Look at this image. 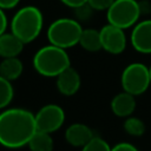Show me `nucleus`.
<instances>
[{"label":"nucleus","instance_id":"obj_14","mask_svg":"<svg viewBox=\"0 0 151 151\" xmlns=\"http://www.w3.org/2000/svg\"><path fill=\"white\" fill-rule=\"evenodd\" d=\"M24 72L22 61L18 57L5 58L0 63V76L9 81L17 80Z\"/></svg>","mask_w":151,"mask_h":151},{"label":"nucleus","instance_id":"obj_16","mask_svg":"<svg viewBox=\"0 0 151 151\" xmlns=\"http://www.w3.org/2000/svg\"><path fill=\"white\" fill-rule=\"evenodd\" d=\"M31 151H53V138L51 133L37 130L27 144Z\"/></svg>","mask_w":151,"mask_h":151},{"label":"nucleus","instance_id":"obj_13","mask_svg":"<svg viewBox=\"0 0 151 151\" xmlns=\"http://www.w3.org/2000/svg\"><path fill=\"white\" fill-rule=\"evenodd\" d=\"M24 46L25 44L12 32H5L0 35V57L2 59L18 57L22 52Z\"/></svg>","mask_w":151,"mask_h":151},{"label":"nucleus","instance_id":"obj_25","mask_svg":"<svg viewBox=\"0 0 151 151\" xmlns=\"http://www.w3.org/2000/svg\"><path fill=\"white\" fill-rule=\"evenodd\" d=\"M65 6H67V7H71L72 9L73 8H76V7H78V6H81V5H84V4H86L87 2V0H60Z\"/></svg>","mask_w":151,"mask_h":151},{"label":"nucleus","instance_id":"obj_6","mask_svg":"<svg viewBox=\"0 0 151 151\" xmlns=\"http://www.w3.org/2000/svg\"><path fill=\"white\" fill-rule=\"evenodd\" d=\"M142 15L139 1L137 0H114L106 11L107 22L119 28L133 27Z\"/></svg>","mask_w":151,"mask_h":151},{"label":"nucleus","instance_id":"obj_23","mask_svg":"<svg viewBox=\"0 0 151 151\" xmlns=\"http://www.w3.org/2000/svg\"><path fill=\"white\" fill-rule=\"evenodd\" d=\"M7 26H8V19L5 14V9L0 7V35L6 32Z\"/></svg>","mask_w":151,"mask_h":151},{"label":"nucleus","instance_id":"obj_21","mask_svg":"<svg viewBox=\"0 0 151 151\" xmlns=\"http://www.w3.org/2000/svg\"><path fill=\"white\" fill-rule=\"evenodd\" d=\"M87 2L94 11H107L114 0H87Z\"/></svg>","mask_w":151,"mask_h":151},{"label":"nucleus","instance_id":"obj_3","mask_svg":"<svg viewBox=\"0 0 151 151\" xmlns=\"http://www.w3.org/2000/svg\"><path fill=\"white\" fill-rule=\"evenodd\" d=\"M32 64L40 76L57 78L63 71L71 66V60L65 48L48 44L34 53Z\"/></svg>","mask_w":151,"mask_h":151},{"label":"nucleus","instance_id":"obj_10","mask_svg":"<svg viewBox=\"0 0 151 151\" xmlns=\"http://www.w3.org/2000/svg\"><path fill=\"white\" fill-rule=\"evenodd\" d=\"M55 85L58 91L63 96H67V97L73 96L80 88V85H81L80 74L76 68L70 66L57 77Z\"/></svg>","mask_w":151,"mask_h":151},{"label":"nucleus","instance_id":"obj_19","mask_svg":"<svg viewBox=\"0 0 151 151\" xmlns=\"http://www.w3.org/2000/svg\"><path fill=\"white\" fill-rule=\"evenodd\" d=\"M110 144L101 137L94 136L87 144H85L80 151H111Z\"/></svg>","mask_w":151,"mask_h":151},{"label":"nucleus","instance_id":"obj_9","mask_svg":"<svg viewBox=\"0 0 151 151\" xmlns=\"http://www.w3.org/2000/svg\"><path fill=\"white\" fill-rule=\"evenodd\" d=\"M133 50L142 54H151V19L138 21L130 34Z\"/></svg>","mask_w":151,"mask_h":151},{"label":"nucleus","instance_id":"obj_1","mask_svg":"<svg viewBox=\"0 0 151 151\" xmlns=\"http://www.w3.org/2000/svg\"><path fill=\"white\" fill-rule=\"evenodd\" d=\"M37 131L35 114L22 107H9L0 113V145L6 149L27 146Z\"/></svg>","mask_w":151,"mask_h":151},{"label":"nucleus","instance_id":"obj_24","mask_svg":"<svg viewBox=\"0 0 151 151\" xmlns=\"http://www.w3.org/2000/svg\"><path fill=\"white\" fill-rule=\"evenodd\" d=\"M20 0H0V7L2 9H12L19 5Z\"/></svg>","mask_w":151,"mask_h":151},{"label":"nucleus","instance_id":"obj_26","mask_svg":"<svg viewBox=\"0 0 151 151\" xmlns=\"http://www.w3.org/2000/svg\"><path fill=\"white\" fill-rule=\"evenodd\" d=\"M149 68H150V78H151V65L149 66Z\"/></svg>","mask_w":151,"mask_h":151},{"label":"nucleus","instance_id":"obj_15","mask_svg":"<svg viewBox=\"0 0 151 151\" xmlns=\"http://www.w3.org/2000/svg\"><path fill=\"white\" fill-rule=\"evenodd\" d=\"M79 45L87 52H98L103 50L100 31L94 28H84L79 39Z\"/></svg>","mask_w":151,"mask_h":151},{"label":"nucleus","instance_id":"obj_18","mask_svg":"<svg viewBox=\"0 0 151 151\" xmlns=\"http://www.w3.org/2000/svg\"><path fill=\"white\" fill-rule=\"evenodd\" d=\"M14 97L12 81L0 76V110H5Z\"/></svg>","mask_w":151,"mask_h":151},{"label":"nucleus","instance_id":"obj_12","mask_svg":"<svg viewBox=\"0 0 151 151\" xmlns=\"http://www.w3.org/2000/svg\"><path fill=\"white\" fill-rule=\"evenodd\" d=\"M137 106L136 97L131 93H127L125 91L117 93L110 103L111 111L114 116L119 118H127L132 116Z\"/></svg>","mask_w":151,"mask_h":151},{"label":"nucleus","instance_id":"obj_8","mask_svg":"<svg viewBox=\"0 0 151 151\" xmlns=\"http://www.w3.org/2000/svg\"><path fill=\"white\" fill-rule=\"evenodd\" d=\"M99 31L101 38V47L105 52L117 55L125 51L127 45V38L124 32L125 29L107 22V25L103 26Z\"/></svg>","mask_w":151,"mask_h":151},{"label":"nucleus","instance_id":"obj_4","mask_svg":"<svg viewBox=\"0 0 151 151\" xmlns=\"http://www.w3.org/2000/svg\"><path fill=\"white\" fill-rule=\"evenodd\" d=\"M83 29L77 19L59 18L50 24L47 28V40L50 44L66 50L79 45Z\"/></svg>","mask_w":151,"mask_h":151},{"label":"nucleus","instance_id":"obj_2","mask_svg":"<svg viewBox=\"0 0 151 151\" xmlns=\"http://www.w3.org/2000/svg\"><path fill=\"white\" fill-rule=\"evenodd\" d=\"M44 17L41 11L32 5L24 6L17 11L9 22V28L25 45L34 41L41 33Z\"/></svg>","mask_w":151,"mask_h":151},{"label":"nucleus","instance_id":"obj_22","mask_svg":"<svg viewBox=\"0 0 151 151\" xmlns=\"http://www.w3.org/2000/svg\"><path fill=\"white\" fill-rule=\"evenodd\" d=\"M111 151H139L137 146L127 142H120L111 147Z\"/></svg>","mask_w":151,"mask_h":151},{"label":"nucleus","instance_id":"obj_7","mask_svg":"<svg viewBox=\"0 0 151 151\" xmlns=\"http://www.w3.org/2000/svg\"><path fill=\"white\" fill-rule=\"evenodd\" d=\"M65 123V111L57 104H47L35 113L37 130L44 132H55Z\"/></svg>","mask_w":151,"mask_h":151},{"label":"nucleus","instance_id":"obj_20","mask_svg":"<svg viewBox=\"0 0 151 151\" xmlns=\"http://www.w3.org/2000/svg\"><path fill=\"white\" fill-rule=\"evenodd\" d=\"M74 11V14H76V18L78 21H87L91 17H92V13H93V8L88 5V2L81 5V6H78L76 8H73Z\"/></svg>","mask_w":151,"mask_h":151},{"label":"nucleus","instance_id":"obj_17","mask_svg":"<svg viewBox=\"0 0 151 151\" xmlns=\"http://www.w3.org/2000/svg\"><path fill=\"white\" fill-rule=\"evenodd\" d=\"M123 129L129 136H132V137H142L146 131L145 123L140 118L134 116H130L125 118L123 123Z\"/></svg>","mask_w":151,"mask_h":151},{"label":"nucleus","instance_id":"obj_11","mask_svg":"<svg viewBox=\"0 0 151 151\" xmlns=\"http://www.w3.org/2000/svg\"><path fill=\"white\" fill-rule=\"evenodd\" d=\"M94 137L90 126L83 123H73L67 126L65 131V140L74 147H83Z\"/></svg>","mask_w":151,"mask_h":151},{"label":"nucleus","instance_id":"obj_5","mask_svg":"<svg viewBox=\"0 0 151 151\" xmlns=\"http://www.w3.org/2000/svg\"><path fill=\"white\" fill-rule=\"evenodd\" d=\"M120 85L123 91L134 97L145 93L151 86L149 66L138 61L126 65L120 76Z\"/></svg>","mask_w":151,"mask_h":151}]
</instances>
